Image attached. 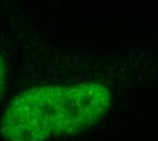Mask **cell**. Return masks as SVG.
Masks as SVG:
<instances>
[{
    "label": "cell",
    "instance_id": "7a4b0ae2",
    "mask_svg": "<svg viewBox=\"0 0 158 141\" xmlns=\"http://www.w3.org/2000/svg\"><path fill=\"white\" fill-rule=\"evenodd\" d=\"M4 84H6V65L3 58L0 57V100H2L3 92H4Z\"/></svg>",
    "mask_w": 158,
    "mask_h": 141
},
{
    "label": "cell",
    "instance_id": "6da1fadb",
    "mask_svg": "<svg viewBox=\"0 0 158 141\" xmlns=\"http://www.w3.org/2000/svg\"><path fill=\"white\" fill-rule=\"evenodd\" d=\"M110 100V91L102 84L34 87L12 99L0 133L8 141H45L78 134L108 113Z\"/></svg>",
    "mask_w": 158,
    "mask_h": 141
}]
</instances>
